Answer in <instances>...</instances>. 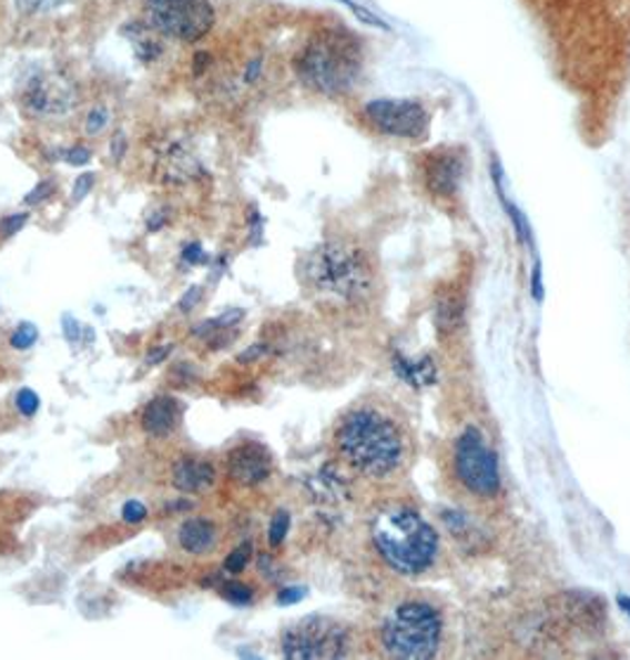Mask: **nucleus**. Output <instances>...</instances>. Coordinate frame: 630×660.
Here are the masks:
<instances>
[{"mask_svg":"<svg viewBox=\"0 0 630 660\" xmlns=\"http://www.w3.org/2000/svg\"><path fill=\"white\" fill-rule=\"evenodd\" d=\"M294 71L315 93L346 95L363 74L360 43L344 29L315 31L296 52Z\"/></svg>","mask_w":630,"mask_h":660,"instance_id":"obj_1","label":"nucleus"},{"mask_svg":"<svg viewBox=\"0 0 630 660\" xmlns=\"http://www.w3.org/2000/svg\"><path fill=\"white\" fill-rule=\"evenodd\" d=\"M339 455L365 476L384 478L404 461V436L379 409L360 407L348 413L335 434Z\"/></svg>","mask_w":630,"mask_h":660,"instance_id":"obj_2","label":"nucleus"},{"mask_svg":"<svg viewBox=\"0 0 630 660\" xmlns=\"http://www.w3.org/2000/svg\"><path fill=\"white\" fill-rule=\"evenodd\" d=\"M304 282L325 301L356 306L373 292V271L358 246L329 240L306 254L302 263Z\"/></svg>","mask_w":630,"mask_h":660,"instance_id":"obj_3","label":"nucleus"},{"mask_svg":"<svg viewBox=\"0 0 630 660\" xmlns=\"http://www.w3.org/2000/svg\"><path fill=\"white\" fill-rule=\"evenodd\" d=\"M373 542L382 559L404 576H419L439 555V535L413 509L394 507L377 514Z\"/></svg>","mask_w":630,"mask_h":660,"instance_id":"obj_4","label":"nucleus"},{"mask_svg":"<svg viewBox=\"0 0 630 660\" xmlns=\"http://www.w3.org/2000/svg\"><path fill=\"white\" fill-rule=\"evenodd\" d=\"M444 620L425 601H406L382 622L379 639L387 653L406 660H425L441 647Z\"/></svg>","mask_w":630,"mask_h":660,"instance_id":"obj_5","label":"nucleus"},{"mask_svg":"<svg viewBox=\"0 0 630 660\" xmlns=\"http://www.w3.org/2000/svg\"><path fill=\"white\" fill-rule=\"evenodd\" d=\"M143 10L152 31L179 43H200L216 24L209 0H145Z\"/></svg>","mask_w":630,"mask_h":660,"instance_id":"obj_6","label":"nucleus"},{"mask_svg":"<svg viewBox=\"0 0 630 660\" xmlns=\"http://www.w3.org/2000/svg\"><path fill=\"white\" fill-rule=\"evenodd\" d=\"M280 647L289 660H335L348 653L352 637L337 620L306 616L285 628L283 637H280Z\"/></svg>","mask_w":630,"mask_h":660,"instance_id":"obj_7","label":"nucleus"},{"mask_svg":"<svg viewBox=\"0 0 630 660\" xmlns=\"http://www.w3.org/2000/svg\"><path fill=\"white\" fill-rule=\"evenodd\" d=\"M455 474L463 486L481 497H494L500 490V471L496 453L488 448L475 426H467L455 443Z\"/></svg>","mask_w":630,"mask_h":660,"instance_id":"obj_8","label":"nucleus"},{"mask_svg":"<svg viewBox=\"0 0 630 660\" xmlns=\"http://www.w3.org/2000/svg\"><path fill=\"white\" fill-rule=\"evenodd\" d=\"M79 88L72 79L60 77L58 71H39L33 74L22 93L24 112L39 121L67 119L79 106Z\"/></svg>","mask_w":630,"mask_h":660,"instance_id":"obj_9","label":"nucleus"},{"mask_svg":"<svg viewBox=\"0 0 630 660\" xmlns=\"http://www.w3.org/2000/svg\"><path fill=\"white\" fill-rule=\"evenodd\" d=\"M363 114L377 133L389 138L419 140L429 131V114L415 100H373Z\"/></svg>","mask_w":630,"mask_h":660,"instance_id":"obj_10","label":"nucleus"},{"mask_svg":"<svg viewBox=\"0 0 630 660\" xmlns=\"http://www.w3.org/2000/svg\"><path fill=\"white\" fill-rule=\"evenodd\" d=\"M273 471V457L261 443H242L227 455V474L240 486H261Z\"/></svg>","mask_w":630,"mask_h":660,"instance_id":"obj_11","label":"nucleus"},{"mask_svg":"<svg viewBox=\"0 0 630 660\" xmlns=\"http://www.w3.org/2000/svg\"><path fill=\"white\" fill-rule=\"evenodd\" d=\"M465 159L458 152H436L425 169V181L436 197H453L463 183Z\"/></svg>","mask_w":630,"mask_h":660,"instance_id":"obj_12","label":"nucleus"},{"mask_svg":"<svg viewBox=\"0 0 630 660\" xmlns=\"http://www.w3.org/2000/svg\"><path fill=\"white\" fill-rule=\"evenodd\" d=\"M162 181L169 185H187L197 177L204 175V166L200 159L192 154L181 142H173L169 150L160 156V164H156Z\"/></svg>","mask_w":630,"mask_h":660,"instance_id":"obj_13","label":"nucleus"},{"mask_svg":"<svg viewBox=\"0 0 630 660\" xmlns=\"http://www.w3.org/2000/svg\"><path fill=\"white\" fill-rule=\"evenodd\" d=\"M183 407L173 396H156L143 409V429L152 438H166L179 429Z\"/></svg>","mask_w":630,"mask_h":660,"instance_id":"obj_14","label":"nucleus"},{"mask_svg":"<svg viewBox=\"0 0 630 660\" xmlns=\"http://www.w3.org/2000/svg\"><path fill=\"white\" fill-rule=\"evenodd\" d=\"M216 480V471L209 461L195 459V457H183L176 461L171 474V484L183 495H197L206 488H212Z\"/></svg>","mask_w":630,"mask_h":660,"instance_id":"obj_15","label":"nucleus"},{"mask_svg":"<svg viewBox=\"0 0 630 660\" xmlns=\"http://www.w3.org/2000/svg\"><path fill=\"white\" fill-rule=\"evenodd\" d=\"M216 542H219V530L209 519H200V516H195V519L183 521V526L179 528V545L192 557L209 555V551H214Z\"/></svg>","mask_w":630,"mask_h":660,"instance_id":"obj_16","label":"nucleus"},{"mask_svg":"<svg viewBox=\"0 0 630 660\" xmlns=\"http://www.w3.org/2000/svg\"><path fill=\"white\" fill-rule=\"evenodd\" d=\"M562 599H565L562 609L576 626L592 630V628H600L604 622V603L598 597L586 592H569Z\"/></svg>","mask_w":630,"mask_h":660,"instance_id":"obj_17","label":"nucleus"},{"mask_svg":"<svg viewBox=\"0 0 630 660\" xmlns=\"http://www.w3.org/2000/svg\"><path fill=\"white\" fill-rule=\"evenodd\" d=\"M394 369L400 379L410 386H429L436 382V367L431 363V358H417V361H408V358H400L396 355L394 358Z\"/></svg>","mask_w":630,"mask_h":660,"instance_id":"obj_18","label":"nucleus"},{"mask_svg":"<svg viewBox=\"0 0 630 660\" xmlns=\"http://www.w3.org/2000/svg\"><path fill=\"white\" fill-rule=\"evenodd\" d=\"M244 317V311L242 308H231L225 311L212 319H204V323H200L197 327H192V334L195 336H202V338H212L216 334H223L227 329H235Z\"/></svg>","mask_w":630,"mask_h":660,"instance_id":"obj_19","label":"nucleus"},{"mask_svg":"<svg viewBox=\"0 0 630 660\" xmlns=\"http://www.w3.org/2000/svg\"><path fill=\"white\" fill-rule=\"evenodd\" d=\"M126 31L131 33V41H133V48H135V52H138V58L143 60V62H152V60H156V58H162V52H164V48H162V43L160 41H154V39H150V27L145 24H131V27H126Z\"/></svg>","mask_w":630,"mask_h":660,"instance_id":"obj_20","label":"nucleus"},{"mask_svg":"<svg viewBox=\"0 0 630 660\" xmlns=\"http://www.w3.org/2000/svg\"><path fill=\"white\" fill-rule=\"evenodd\" d=\"M12 8L29 20H37V17H48L60 12L64 6L72 3V0H10Z\"/></svg>","mask_w":630,"mask_h":660,"instance_id":"obj_21","label":"nucleus"},{"mask_svg":"<svg viewBox=\"0 0 630 660\" xmlns=\"http://www.w3.org/2000/svg\"><path fill=\"white\" fill-rule=\"evenodd\" d=\"M460 315H463V306L458 303V298H444L439 306H436V327L446 334L460 325Z\"/></svg>","mask_w":630,"mask_h":660,"instance_id":"obj_22","label":"nucleus"},{"mask_svg":"<svg viewBox=\"0 0 630 660\" xmlns=\"http://www.w3.org/2000/svg\"><path fill=\"white\" fill-rule=\"evenodd\" d=\"M219 595L233 606H250L254 601L252 585L240 580H225L219 585Z\"/></svg>","mask_w":630,"mask_h":660,"instance_id":"obj_23","label":"nucleus"},{"mask_svg":"<svg viewBox=\"0 0 630 660\" xmlns=\"http://www.w3.org/2000/svg\"><path fill=\"white\" fill-rule=\"evenodd\" d=\"M252 542H242L240 547H235L231 555L225 557V561H223V570L225 573H233V576H237V573H242L244 568H247V563H250V559H252Z\"/></svg>","mask_w":630,"mask_h":660,"instance_id":"obj_24","label":"nucleus"},{"mask_svg":"<svg viewBox=\"0 0 630 660\" xmlns=\"http://www.w3.org/2000/svg\"><path fill=\"white\" fill-rule=\"evenodd\" d=\"M289 526H292L289 511H285V509L275 511V516L271 519V526H268V545L271 547L283 545L285 538H287V532H289Z\"/></svg>","mask_w":630,"mask_h":660,"instance_id":"obj_25","label":"nucleus"},{"mask_svg":"<svg viewBox=\"0 0 630 660\" xmlns=\"http://www.w3.org/2000/svg\"><path fill=\"white\" fill-rule=\"evenodd\" d=\"M37 338H39V329H37V325L22 323L20 327H17V332L10 336V344H12V348H17V351H27V348H31L33 344H37Z\"/></svg>","mask_w":630,"mask_h":660,"instance_id":"obj_26","label":"nucleus"},{"mask_svg":"<svg viewBox=\"0 0 630 660\" xmlns=\"http://www.w3.org/2000/svg\"><path fill=\"white\" fill-rule=\"evenodd\" d=\"M14 407L20 409V413H22L24 417H33V415L39 413V407H41V398H39L37 390H31V388H22L20 394L14 396Z\"/></svg>","mask_w":630,"mask_h":660,"instance_id":"obj_27","label":"nucleus"},{"mask_svg":"<svg viewBox=\"0 0 630 660\" xmlns=\"http://www.w3.org/2000/svg\"><path fill=\"white\" fill-rule=\"evenodd\" d=\"M52 192H55V183H52V181H43V183H39L37 187H33V190L27 194L24 204H27V206H39V204H43L45 200L52 197Z\"/></svg>","mask_w":630,"mask_h":660,"instance_id":"obj_28","label":"nucleus"},{"mask_svg":"<svg viewBox=\"0 0 630 660\" xmlns=\"http://www.w3.org/2000/svg\"><path fill=\"white\" fill-rule=\"evenodd\" d=\"M145 516H148V507L143 502H138V499H129V502L121 507V519L126 524L145 521Z\"/></svg>","mask_w":630,"mask_h":660,"instance_id":"obj_29","label":"nucleus"},{"mask_svg":"<svg viewBox=\"0 0 630 660\" xmlns=\"http://www.w3.org/2000/svg\"><path fill=\"white\" fill-rule=\"evenodd\" d=\"M95 185V175L93 173H81L77 181H74V190H72V200L81 202L89 197V192H93Z\"/></svg>","mask_w":630,"mask_h":660,"instance_id":"obj_30","label":"nucleus"},{"mask_svg":"<svg viewBox=\"0 0 630 660\" xmlns=\"http://www.w3.org/2000/svg\"><path fill=\"white\" fill-rule=\"evenodd\" d=\"M62 332H64V338L69 344L81 342V325L74 315H69V313L62 315Z\"/></svg>","mask_w":630,"mask_h":660,"instance_id":"obj_31","label":"nucleus"},{"mask_svg":"<svg viewBox=\"0 0 630 660\" xmlns=\"http://www.w3.org/2000/svg\"><path fill=\"white\" fill-rule=\"evenodd\" d=\"M306 587H283V590L277 592V603L280 606H292V603H299L302 599H306Z\"/></svg>","mask_w":630,"mask_h":660,"instance_id":"obj_32","label":"nucleus"},{"mask_svg":"<svg viewBox=\"0 0 630 660\" xmlns=\"http://www.w3.org/2000/svg\"><path fill=\"white\" fill-rule=\"evenodd\" d=\"M202 294H204V292H202L200 284H195V287H190V290L181 296V301H179V311H181V313H190V311L195 308L197 303L202 301Z\"/></svg>","mask_w":630,"mask_h":660,"instance_id":"obj_33","label":"nucleus"},{"mask_svg":"<svg viewBox=\"0 0 630 660\" xmlns=\"http://www.w3.org/2000/svg\"><path fill=\"white\" fill-rule=\"evenodd\" d=\"M266 353H268V346H266V344H252L250 348H244V351L237 355V363H240V365L256 363V361L264 358Z\"/></svg>","mask_w":630,"mask_h":660,"instance_id":"obj_34","label":"nucleus"},{"mask_svg":"<svg viewBox=\"0 0 630 660\" xmlns=\"http://www.w3.org/2000/svg\"><path fill=\"white\" fill-rule=\"evenodd\" d=\"M62 159H64L67 164H72V166H83V164L91 162V150H85V148L64 150L62 152Z\"/></svg>","mask_w":630,"mask_h":660,"instance_id":"obj_35","label":"nucleus"},{"mask_svg":"<svg viewBox=\"0 0 630 660\" xmlns=\"http://www.w3.org/2000/svg\"><path fill=\"white\" fill-rule=\"evenodd\" d=\"M104 126H108V112L104 110H95L89 114V119H85V133L89 135L100 133Z\"/></svg>","mask_w":630,"mask_h":660,"instance_id":"obj_36","label":"nucleus"},{"mask_svg":"<svg viewBox=\"0 0 630 660\" xmlns=\"http://www.w3.org/2000/svg\"><path fill=\"white\" fill-rule=\"evenodd\" d=\"M27 213H20V216H8L3 223H0V230H3V235H14V232H20L22 227H24V223H27Z\"/></svg>","mask_w":630,"mask_h":660,"instance_id":"obj_37","label":"nucleus"},{"mask_svg":"<svg viewBox=\"0 0 630 660\" xmlns=\"http://www.w3.org/2000/svg\"><path fill=\"white\" fill-rule=\"evenodd\" d=\"M206 261V256H204V248H202V244H187L185 248H183V263H187V265H195V263H204Z\"/></svg>","mask_w":630,"mask_h":660,"instance_id":"obj_38","label":"nucleus"},{"mask_svg":"<svg viewBox=\"0 0 630 660\" xmlns=\"http://www.w3.org/2000/svg\"><path fill=\"white\" fill-rule=\"evenodd\" d=\"M171 351H173V344H166V346H162V348L150 351V353H148V358H145V365H148V367H154V365L164 363V361L169 358V355H171Z\"/></svg>","mask_w":630,"mask_h":660,"instance_id":"obj_39","label":"nucleus"},{"mask_svg":"<svg viewBox=\"0 0 630 660\" xmlns=\"http://www.w3.org/2000/svg\"><path fill=\"white\" fill-rule=\"evenodd\" d=\"M164 223H166V213L154 211L152 216L148 219V230H150V232H160V230L164 227Z\"/></svg>","mask_w":630,"mask_h":660,"instance_id":"obj_40","label":"nucleus"},{"mask_svg":"<svg viewBox=\"0 0 630 660\" xmlns=\"http://www.w3.org/2000/svg\"><path fill=\"white\" fill-rule=\"evenodd\" d=\"M112 154H114L116 162H119L121 156L126 154V138H124V133H116V138H114V142H112Z\"/></svg>","mask_w":630,"mask_h":660,"instance_id":"obj_41","label":"nucleus"},{"mask_svg":"<svg viewBox=\"0 0 630 660\" xmlns=\"http://www.w3.org/2000/svg\"><path fill=\"white\" fill-rule=\"evenodd\" d=\"M164 509L166 511H190L192 502H187V499H176V502H169Z\"/></svg>","mask_w":630,"mask_h":660,"instance_id":"obj_42","label":"nucleus"},{"mask_svg":"<svg viewBox=\"0 0 630 660\" xmlns=\"http://www.w3.org/2000/svg\"><path fill=\"white\" fill-rule=\"evenodd\" d=\"M619 606H621V609H623V613L630 618V599L621 597V599H619Z\"/></svg>","mask_w":630,"mask_h":660,"instance_id":"obj_43","label":"nucleus"}]
</instances>
